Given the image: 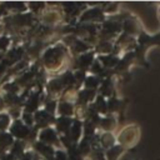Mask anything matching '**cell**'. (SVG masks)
Returning <instances> with one entry per match:
<instances>
[{
  "label": "cell",
  "mask_w": 160,
  "mask_h": 160,
  "mask_svg": "<svg viewBox=\"0 0 160 160\" xmlns=\"http://www.w3.org/2000/svg\"><path fill=\"white\" fill-rule=\"evenodd\" d=\"M71 60L72 58L70 55V51L62 41H59L51 45L49 49L45 50L42 55V61L46 71L56 75L70 69Z\"/></svg>",
  "instance_id": "6da1fadb"
},
{
  "label": "cell",
  "mask_w": 160,
  "mask_h": 160,
  "mask_svg": "<svg viewBox=\"0 0 160 160\" xmlns=\"http://www.w3.org/2000/svg\"><path fill=\"white\" fill-rule=\"evenodd\" d=\"M140 139H141V128L135 122L124 125L116 132V142L120 146H122L126 151L132 150L135 146H138Z\"/></svg>",
  "instance_id": "7a4b0ae2"
},
{
  "label": "cell",
  "mask_w": 160,
  "mask_h": 160,
  "mask_svg": "<svg viewBox=\"0 0 160 160\" xmlns=\"http://www.w3.org/2000/svg\"><path fill=\"white\" fill-rule=\"evenodd\" d=\"M106 20V15L102 10V4H89V6L82 11L78 22L81 24H96L100 25Z\"/></svg>",
  "instance_id": "3957f363"
},
{
  "label": "cell",
  "mask_w": 160,
  "mask_h": 160,
  "mask_svg": "<svg viewBox=\"0 0 160 160\" xmlns=\"http://www.w3.org/2000/svg\"><path fill=\"white\" fill-rule=\"evenodd\" d=\"M121 24H122V32L130 36H134V38H138L139 34L144 30L142 24L139 20V18L130 12H126V16L121 21Z\"/></svg>",
  "instance_id": "277c9868"
},
{
  "label": "cell",
  "mask_w": 160,
  "mask_h": 160,
  "mask_svg": "<svg viewBox=\"0 0 160 160\" xmlns=\"http://www.w3.org/2000/svg\"><path fill=\"white\" fill-rule=\"evenodd\" d=\"M106 100H108V114L115 115L121 121L124 119V114H125L126 106L129 104V100L128 99H122L119 95L111 96V98H109Z\"/></svg>",
  "instance_id": "5b68a950"
},
{
  "label": "cell",
  "mask_w": 160,
  "mask_h": 160,
  "mask_svg": "<svg viewBox=\"0 0 160 160\" xmlns=\"http://www.w3.org/2000/svg\"><path fill=\"white\" fill-rule=\"evenodd\" d=\"M96 60V54L94 50H90L88 52H84L79 56L72 58L71 64H70V69L71 70H84V71H89V69L91 68L92 62Z\"/></svg>",
  "instance_id": "8992f818"
},
{
  "label": "cell",
  "mask_w": 160,
  "mask_h": 160,
  "mask_svg": "<svg viewBox=\"0 0 160 160\" xmlns=\"http://www.w3.org/2000/svg\"><path fill=\"white\" fill-rule=\"evenodd\" d=\"M118 82H119V79H118L116 75L102 79V81L100 84V88L98 90V94L104 96L105 99H109L111 96L119 95L118 94Z\"/></svg>",
  "instance_id": "52a82bcc"
},
{
  "label": "cell",
  "mask_w": 160,
  "mask_h": 160,
  "mask_svg": "<svg viewBox=\"0 0 160 160\" xmlns=\"http://www.w3.org/2000/svg\"><path fill=\"white\" fill-rule=\"evenodd\" d=\"M39 139H40L41 142H44L46 145H50V146H54L56 149L62 148L61 142H60V135L58 134L55 128H51V126L44 128L41 130V132L39 134Z\"/></svg>",
  "instance_id": "ba28073f"
},
{
  "label": "cell",
  "mask_w": 160,
  "mask_h": 160,
  "mask_svg": "<svg viewBox=\"0 0 160 160\" xmlns=\"http://www.w3.org/2000/svg\"><path fill=\"white\" fill-rule=\"evenodd\" d=\"M120 120L111 114H106L100 118L98 125V132H115L119 128Z\"/></svg>",
  "instance_id": "9c48e42d"
},
{
  "label": "cell",
  "mask_w": 160,
  "mask_h": 160,
  "mask_svg": "<svg viewBox=\"0 0 160 160\" xmlns=\"http://www.w3.org/2000/svg\"><path fill=\"white\" fill-rule=\"evenodd\" d=\"M98 91L96 90H90V89H84L81 88L78 94H76V99H75V106L76 109L80 108H88L96 98Z\"/></svg>",
  "instance_id": "30bf717a"
},
{
  "label": "cell",
  "mask_w": 160,
  "mask_h": 160,
  "mask_svg": "<svg viewBox=\"0 0 160 160\" xmlns=\"http://www.w3.org/2000/svg\"><path fill=\"white\" fill-rule=\"evenodd\" d=\"M95 140L104 151L118 144L116 142V132H96Z\"/></svg>",
  "instance_id": "8fae6325"
},
{
  "label": "cell",
  "mask_w": 160,
  "mask_h": 160,
  "mask_svg": "<svg viewBox=\"0 0 160 160\" xmlns=\"http://www.w3.org/2000/svg\"><path fill=\"white\" fill-rule=\"evenodd\" d=\"M65 136H68L74 144H78L84 136V121L80 120V119L74 118L72 125H71L68 135H65Z\"/></svg>",
  "instance_id": "7c38bea8"
},
{
  "label": "cell",
  "mask_w": 160,
  "mask_h": 160,
  "mask_svg": "<svg viewBox=\"0 0 160 160\" xmlns=\"http://www.w3.org/2000/svg\"><path fill=\"white\" fill-rule=\"evenodd\" d=\"M75 111H76V106H75L74 102L59 100L58 108H56V114H58V116L75 118Z\"/></svg>",
  "instance_id": "4fadbf2b"
},
{
  "label": "cell",
  "mask_w": 160,
  "mask_h": 160,
  "mask_svg": "<svg viewBox=\"0 0 160 160\" xmlns=\"http://www.w3.org/2000/svg\"><path fill=\"white\" fill-rule=\"evenodd\" d=\"M74 118H64V116H58L56 121H55V130L58 131V134L60 136H65L68 135L71 125H72Z\"/></svg>",
  "instance_id": "5bb4252c"
},
{
  "label": "cell",
  "mask_w": 160,
  "mask_h": 160,
  "mask_svg": "<svg viewBox=\"0 0 160 160\" xmlns=\"http://www.w3.org/2000/svg\"><path fill=\"white\" fill-rule=\"evenodd\" d=\"M96 59L100 61V64L106 70H114L116 68L119 60H120V56L111 52V54H108V55H96Z\"/></svg>",
  "instance_id": "9a60e30c"
},
{
  "label": "cell",
  "mask_w": 160,
  "mask_h": 160,
  "mask_svg": "<svg viewBox=\"0 0 160 160\" xmlns=\"http://www.w3.org/2000/svg\"><path fill=\"white\" fill-rule=\"evenodd\" d=\"M94 51L96 55H108L114 52V42L112 41H105V40H98L96 45L94 46Z\"/></svg>",
  "instance_id": "2e32d148"
},
{
  "label": "cell",
  "mask_w": 160,
  "mask_h": 160,
  "mask_svg": "<svg viewBox=\"0 0 160 160\" xmlns=\"http://www.w3.org/2000/svg\"><path fill=\"white\" fill-rule=\"evenodd\" d=\"M91 106H92L94 110H95L99 115H101V116H104V115L108 114V100H106L104 96L99 95V94L96 95L95 100L91 102Z\"/></svg>",
  "instance_id": "e0dca14e"
},
{
  "label": "cell",
  "mask_w": 160,
  "mask_h": 160,
  "mask_svg": "<svg viewBox=\"0 0 160 160\" xmlns=\"http://www.w3.org/2000/svg\"><path fill=\"white\" fill-rule=\"evenodd\" d=\"M102 79H100L99 76H95V75H91L88 72V76L82 84V88L84 89H90V90H99L100 88V84H101Z\"/></svg>",
  "instance_id": "ac0fdd59"
},
{
  "label": "cell",
  "mask_w": 160,
  "mask_h": 160,
  "mask_svg": "<svg viewBox=\"0 0 160 160\" xmlns=\"http://www.w3.org/2000/svg\"><path fill=\"white\" fill-rule=\"evenodd\" d=\"M124 152H126V150L122 146H120L119 144H116L115 146L105 150V158H106V160H119Z\"/></svg>",
  "instance_id": "d6986e66"
},
{
  "label": "cell",
  "mask_w": 160,
  "mask_h": 160,
  "mask_svg": "<svg viewBox=\"0 0 160 160\" xmlns=\"http://www.w3.org/2000/svg\"><path fill=\"white\" fill-rule=\"evenodd\" d=\"M156 14H158V19H159V21H160V4L156 6Z\"/></svg>",
  "instance_id": "ffe728a7"
}]
</instances>
